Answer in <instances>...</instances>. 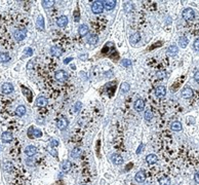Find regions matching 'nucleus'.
Wrapping results in <instances>:
<instances>
[{"instance_id":"1","label":"nucleus","mask_w":199,"mask_h":185,"mask_svg":"<svg viewBox=\"0 0 199 185\" xmlns=\"http://www.w3.org/2000/svg\"><path fill=\"white\" fill-rule=\"evenodd\" d=\"M91 10L96 15H98V13H102L104 10V4L103 1H94L91 4Z\"/></svg>"},{"instance_id":"2","label":"nucleus","mask_w":199,"mask_h":185,"mask_svg":"<svg viewBox=\"0 0 199 185\" xmlns=\"http://www.w3.org/2000/svg\"><path fill=\"white\" fill-rule=\"evenodd\" d=\"M182 15H183V19H184L185 21L189 22V21H192L195 17V12L192 8H186V9L183 11Z\"/></svg>"},{"instance_id":"3","label":"nucleus","mask_w":199,"mask_h":185,"mask_svg":"<svg viewBox=\"0 0 199 185\" xmlns=\"http://www.w3.org/2000/svg\"><path fill=\"white\" fill-rule=\"evenodd\" d=\"M68 77H69V75H68V73H67L66 71H64V70H59V71H57L56 74H54V78L57 79L58 81H61V82L67 80Z\"/></svg>"},{"instance_id":"4","label":"nucleus","mask_w":199,"mask_h":185,"mask_svg":"<svg viewBox=\"0 0 199 185\" xmlns=\"http://www.w3.org/2000/svg\"><path fill=\"white\" fill-rule=\"evenodd\" d=\"M27 35V30L26 29H19L13 33V37L17 41H22L23 39H25V37Z\"/></svg>"},{"instance_id":"5","label":"nucleus","mask_w":199,"mask_h":185,"mask_svg":"<svg viewBox=\"0 0 199 185\" xmlns=\"http://www.w3.org/2000/svg\"><path fill=\"white\" fill-rule=\"evenodd\" d=\"M28 135H29L30 138H32L33 136L34 137H36V138H40V137H42V132L40 131L39 128H34L33 126H30L29 128V131H28Z\"/></svg>"},{"instance_id":"6","label":"nucleus","mask_w":199,"mask_h":185,"mask_svg":"<svg viewBox=\"0 0 199 185\" xmlns=\"http://www.w3.org/2000/svg\"><path fill=\"white\" fill-rule=\"evenodd\" d=\"M133 108H135V110L137 112H141V111L144 110V108H145V102H144V100L143 99H138L135 102V104H133Z\"/></svg>"},{"instance_id":"7","label":"nucleus","mask_w":199,"mask_h":185,"mask_svg":"<svg viewBox=\"0 0 199 185\" xmlns=\"http://www.w3.org/2000/svg\"><path fill=\"white\" fill-rule=\"evenodd\" d=\"M37 151H38L37 150V147H35V146H33V145H29L25 148V154L27 156H29V157L35 155L37 153Z\"/></svg>"},{"instance_id":"8","label":"nucleus","mask_w":199,"mask_h":185,"mask_svg":"<svg viewBox=\"0 0 199 185\" xmlns=\"http://www.w3.org/2000/svg\"><path fill=\"white\" fill-rule=\"evenodd\" d=\"M13 91V85H12L11 83H9V82H4V83L2 84V86H1V91H2L3 94H10L11 91Z\"/></svg>"},{"instance_id":"9","label":"nucleus","mask_w":199,"mask_h":185,"mask_svg":"<svg viewBox=\"0 0 199 185\" xmlns=\"http://www.w3.org/2000/svg\"><path fill=\"white\" fill-rule=\"evenodd\" d=\"M111 160H112V163H113L114 165H122V163H123L122 156H120L119 154H116V153H114V154H112V155H111Z\"/></svg>"},{"instance_id":"10","label":"nucleus","mask_w":199,"mask_h":185,"mask_svg":"<svg viewBox=\"0 0 199 185\" xmlns=\"http://www.w3.org/2000/svg\"><path fill=\"white\" fill-rule=\"evenodd\" d=\"M69 126V121L67 120L66 118H61L57 122V128L61 131H64L65 128H67V126Z\"/></svg>"},{"instance_id":"11","label":"nucleus","mask_w":199,"mask_h":185,"mask_svg":"<svg viewBox=\"0 0 199 185\" xmlns=\"http://www.w3.org/2000/svg\"><path fill=\"white\" fill-rule=\"evenodd\" d=\"M165 94H166V89H165L163 85L157 86L156 89H155V95H156V97H158V98H162V97L165 96Z\"/></svg>"},{"instance_id":"12","label":"nucleus","mask_w":199,"mask_h":185,"mask_svg":"<svg viewBox=\"0 0 199 185\" xmlns=\"http://www.w3.org/2000/svg\"><path fill=\"white\" fill-rule=\"evenodd\" d=\"M36 27L38 30H40V31H43L44 30V17H42L41 15H38V17H37V21H36Z\"/></svg>"},{"instance_id":"13","label":"nucleus","mask_w":199,"mask_h":185,"mask_svg":"<svg viewBox=\"0 0 199 185\" xmlns=\"http://www.w3.org/2000/svg\"><path fill=\"white\" fill-rule=\"evenodd\" d=\"M104 8L107 10H112L116 6V1L115 0H107V1H103Z\"/></svg>"},{"instance_id":"14","label":"nucleus","mask_w":199,"mask_h":185,"mask_svg":"<svg viewBox=\"0 0 199 185\" xmlns=\"http://www.w3.org/2000/svg\"><path fill=\"white\" fill-rule=\"evenodd\" d=\"M135 181H137L138 183H143L144 181L146 180V174H145V172H144V171H139V172L135 174Z\"/></svg>"},{"instance_id":"15","label":"nucleus","mask_w":199,"mask_h":185,"mask_svg":"<svg viewBox=\"0 0 199 185\" xmlns=\"http://www.w3.org/2000/svg\"><path fill=\"white\" fill-rule=\"evenodd\" d=\"M1 141H2L3 143H9V142H11L12 141L11 133H9V132L2 133V135H1Z\"/></svg>"},{"instance_id":"16","label":"nucleus","mask_w":199,"mask_h":185,"mask_svg":"<svg viewBox=\"0 0 199 185\" xmlns=\"http://www.w3.org/2000/svg\"><path fill=\"white\" fill-rule=\"evenodd\" d=\"M50 54L52 56H54V57H61L62 54H63V50L57 45H54V46L50 47Z\"/></svg>"},{"instance_id":"17","label":"nucleus","mask_w":199,"mask_h":185,"mask_svg":"<svg viewBox=\"0 0 199 185\" xmlns=\"http://www.w3.org/2000/svg\"><path fill=\"white\" fill-rule=\"evenodd\" d=\"M193 96V89L191 87H185L184 89L182 91V97L184 99H190L191 97Z\"/></svg>"},{"instance_id":"18","label":"nucleus","mask_w":199,"mask_h":185,"mask_svg":"<svg viewBox=\"0 0 199 185\" xmlns=\"http://www.w3.org/2000/svg\"><path fill=\"white\" fill-rule=\"evenodd\" d=\"M36 105L38 107H43V106H46V104L48 103V101H47V99L45 98V97H38V98L36 99Z\"/></svg>"},{"instance_id":"19","label":"nucleus","mask_w":199,"mask_h":185,"mask_svg":"<svg viewBox=\"0 0 199 185\" xmlns=\"http://www.w3.org/2000/svg\"><path fill=\"white\" fill-rule=\"evenodd\" d=\"M178 52H179V48H178V46L175 44L170 45V46H168V48H167V54H168V56H170V57H175L176 54H178Z\"/></svg>"},{"instance_id":"20","label":"nucleus","mask_w":199,"mask_h":185,"mask_svg":"<svg viewBox=\"0 0 199 185\" xmlns=\"http://www.w3.org/2000/svg\"><path fill=\"white\" fill-rule=\"evenodd\" d=\"M57 24L59 27H66L67 24H68V17L66 15H62V17H60L58 19Z\"/></svg>"},{"instance_id":"21","label":"nucleus","mask_w":199,"mask_h":185,"mask_svg":"<svg viewBox=\"0 0 199 185\" xmlns=\"http://www.w3.org/2000/svg\"><path fill=\"white\" fill-rule=\"evenodd\" d=\"M71 167H72V165H71V163H70L69 160H64V161L61 163L62 171H63V172H65V173L69 172V171L71 170Z\"/></svg>"},{"instance_id":"22","label":"nucleus","mask_w":199,"mask_h":185,"mask_svg":"<svg viewBox=\"0 0 199 185\" xmlns=\"http://www.w3.org/2000/svg\"><path fill=\"white\" fill-rule=\"evenodd\" d=\"M81 155H82V150H81V148H79V147L74 148L71 152V156L73 158H79Z\"/></svg>"},{"instance_id":"23","label":"nucleus","mask_w":199,"mask_h":185,"mask_svg":"<svg viewBox=\"0 0 199 185\" xmlns=\"http://www.w3.org/2000/svg\"><path fill=\"white\" fill-rule=\"evenodd\" d=\"M140 40H141V34L137 32V33H135V34H133L131 36H130L129 41H130V43H131V44H137Z\"/></svg>"},{"instance_id":"24","label":"nucleus","mask_w":199,"mask_h":185,"mask_svg":"<svg viewBox=\"0 0 199 185\" xmlns=\"http://www.w3.org/2000/svg\"><path fill=\"white\" fill-rule=\"evenodd\" d=\"M170 128H172V131L179 132V131H181V130H182L183 126H182V123L180 122V121L176 120V121H174V122L170 123Z\"/></svg>"},{"instance_id":"25","label":"nucleus","mask_w":199,"mask_h":185,"mask_svg":"<svg viewBox=\"0 0 199 185\" xmlns=\"http://www.w3.org/2000/svg\"><path fill=\"white\" fill-rule=\"evenodd\" d=\"M157 160H158V158L155 154H149V155H147V157H146V161H147L149 165L156 163H157Z\"/></svg>"},{"instance_id":"26","label":"nucleus","mask_w":199,"mask_h":185,"mask_svg":"<svg viewBox=\"0 0 199 185\" xmlns=\"http://www.w3.org/2000/svg\"><path fill=\"white\" fill-rule=\"evenodd\" d=\"M78 31H79V34L81 35V36H85V35L89 32V29L86 25H80Z\"/></svg>"},{"instance_id":"27","label":"nucleus","mask_w":199,"mask_h":185,"mask_svg":"<svg viewBox=\"0 0 199 185\" xmlns=\"http://www.w3.org/2000/svg\"><path fill=\"white\" fill-rule=\"evenodd\" d=\"M10 56L7 52H3V54H0V63H7L10 61Z\"/></svg>"},{"instance_id":"28","label":"nucleus","mask_w":199,"mask_h":185,"mask_svg":"<svg viewBox=\"0 0 199 185\" xmlns=\"http://www.w3.org/2000/svg\"><path fill=\"white\" fill-rule=\"evenodd\" d=\"M15 113H17V116H24L25 113H26V107L23 106V105H20V106H17V109H15Z\"/></svg>"},{"instance_id":"29","label":"nucleus","mask_w":199,"mask_h":185,"mask_svg":"<svg viewBox=\"0 0 199 185\" xmlns=\"http://www.w3.org/2000/svg\"><path fill=\"white\" fill-rule=\"evenodd\" d=\"M170 183H172V181L166 176H163V177L159 178V185H170Z\"/></svg>"},{"instance_id":"30","label":"nucleus","mask_w":199,"mask_h":185,"mask_svg":"<svg viewBox=\"0 0 199 185\" xmlns=\"http://www.w3.org/2000/svg\"><path fill=\"white\" fill-rule=\"evenodd\" d=\"M98 40V37L96 36V35H89V37L87 38V42H88L89 44H91V45L96 44Z\"/></svg>"},{"instance_id":"31","label":"nucleus","mask_w":199,"mask_h":185,"mask_svg":"<svg viewBox=\"0 0 199 185\" xmlns=\"http://www.w3.org/2000/svg\"><path fill=\"white\" fill-rule=\"evenodd\" d=\"M188 43H189V40H188L187 37L183 36V37H181V38L179 39V44H180V46H182L183 48L187 46Z\"/></svg>"},{"instance_id":"32","label":"nucleus","mask_w":199,"mask_h":185,"mask_svg":"<svg viewBox=\"0 0 199 185\" xmlns=\"http://www.w3.org/2000/svg\"><path fill=\"white\" fill-rule=\"evenodd\" d=\"M47 151H48V153L50 154V155H52L54 157H58V151L54 149V147H52V146H50L48 144V146L46 147Z\"/></svg>"},{"instance_id":"33","label":"nucleus","mask_w":199,"mask_h":185,"mask_svg":"<svg viewBox=\"0 0 199 185\" xmlns=\"http://www.w3.org/2000/svg\"><path fill=\"white\" fill-rule=\"evenodd\" d=\"M54 4V1H52V0H43V1H42V5H43V7L44 8L52 7Z\"/></svg>"},{"instance_id":"34","label":"nucleus","mask_w":199,"mask_h":185,"mask_svg":"<svg viewBox=\"0 0 199 185\" xmlns=\"http://www.w3.org/2000/svg\"><path fill=\"white\" fill-rule=\"evenodd\" d=\"M120 89H121V91H122V93H127V91L130 89V85L127 83V82H123V83L121 84V86H120Z\"/></svg>"},{"instance_id":"35","label":"nucleus","mask_w":199,"mask_h":185,"mask_svg":"<svg viewBox=\"0 0 199 185\" xmlns=\"http://www.w3.org/2000/svg\"><path fill=\"white\" fill-rule=\"evenodd\" d=\"M153 117V114H152V111L150 110V109L148 108L147 110L145 111V119L147 121H150L151 119H152Z\"/></svg>"},{"instance_id":"36","label":"nucleus","mask_w":199,"mask_h":185,"mask_svg":"<svg viewBox=\"0 0 199 185\" xmlns=\"http://www.w3.org/2000/svg\"><path fill=\"white\" fill-rule=\"evenodd\" d=\"M156 76H157V78H159V79H163L166 77V72L160 70V71H158L157 73H156Z\"/></svg>"},{"instance_id":"37","label":"nucleus","mask_w":199,"mask_h":185,"mask_svg":"<svg viewBox=\"0 0 199 185\" xmlns=\"http://www.w3.org/2000/svg\"><path fill=\"white\" fill-rule=\"evenodd\" d=\"M133 9V4H130V3H126L125 5H124V10H125L126 12H131Z\"/></svg>"},{"instance_id":"38","label":"nucleus","mask_w":199,"mask_h":185,"mask_svg":"<svg viewBox=\"0 0 199 185\" xmlns=\"http://www.w3.org/2000/svg\"><path fill=\"white\" fill-rule=\"evenodd\" d=\"M122 65L124 67H130V66H131V61H130V60H128V59L122 60Z\"/></svg>"},{"instance_id":"39","label":"nucleus","mask_w":199,"mask_h":185,"mask_svg":"<svg viewBox=\"0 0 199 185\" xmlns=\"http://www.w3.org/2000/svg\"><path fill=\"white\" fill-rule=\"evenodd\" d=\"M24 54H25V56H32L33 49L31 48V47H27V48L24 50Z\"/></svg>"},{"instance_id":"40","label":"nucleus","mask_w":199,"mask_h":185,"mask_svg":"<svg viewBox=\"0 0 199 185\" xmlns=\"http://www.w3.org/2000/svg\"><path fill=\"white\" fill-rule=\"evenodd\" d=\"M81 108V102H76L75 106H74V112H78Z\"/></svg>"},{"instance_id":"41","label":"nucleus","mask_w":199,"mask_h":185,"mask_svg":"<svg viewBox=\"0 0 199 185\" xmlns=\"http://www.w3.org/2000/svg\"><path fill=\"white\" fill-rule=\"evenodd\" d=\"M49 145L52 146V147H57L59 145V141L56 140V139H52V140L49 141Z\"/></svg>"},{"instance_id":"42","label":"nucleus","mask_w":199,"mask_h":185,"mask_svg":"<svg viewBox=\"0 0 199 185\" xmlns=\"http://www.w3.org/2000/svg\"><path fill=\"white\" fill-rule=\"evenodd\" d=\"M74 20H75V22H79V20H80V15H79L78 10L74 11Z\"/></svg>"},{"instance_id":"43","label":"nucleus","mask_w":199,"mask_h":185,"mask_svg":"<svg viewBox=\"0 0 199 185\" xmlns=\"http://www.w3.org/2000/svg\"><path fill=\"white\" fill-rule=\"evenodd\" d=\"M193 47H194L195 50L199 52V39H196V40H195L194 43H193Z\"/></svg>"},{"instance_id":"44","label":"nucleus","mask_w":199,"mask_h":185,"mask_svg":"<svg viewBox=\"0 0 199 185\" xmlns=\"http://www.w3.org/2000/svg\"><path fill=\"white\" fill-rule=\"evenodd\" d=\"M194 180L195 182L197 183V184H199V171L197 173H195V175H194Z\"/></svg>"},{"instance_id":"45","label":"nucleus","mask_w":199,"mask_h":185,"mask_svg":"<svg viewBox=\"0 0 199 185\" xmlns=\"http://www.w3.org/2000/svg\"><path fill=\"white\" fill-rule=\"evenodd\" d=\"M194 79H195V81L198 82V83H199V71H197L196 73H195V75H194Z\"/></svg>"},{"instance_id":"46","label":"nucleus","mask_w":199,"mask_h":185,"mask_svg":"<svg viewBox=\"0 0 199 185\" xmlns=\"http://www.w3.org/2000/svg\"><path fill=\"white\" fill-rule=\"evenodd\" d=\"M70 61H72V58H68V59H65L64 60V63H65V64H68Z\"/></svg>"},{"instance_id":"47","label":"nucleus","mask_w":199,"mask_h":185,"mask_svg":"<svg viewBox=\"0 0 199 185\" xmlns=\"http://www.w3.org/2000/svg\"><path fill=\"white\" fill-rule=\"evenodd\" d=\"M142 149H143V145H142V146H140V147H139V149H138V151H137V153H141L140 151L142 150Z\"/></svg>"},{"instance_id":"48","label":"nucleus","mask_w":199,"mask_h":185,"mask_svg":"<svg viewBox=\"0 0 199 185\" xmlns=\"http://www.w3.org/2000/svg\"><path fill=\"white\" fill-rule=\"evenodd\" d=\"M83 185H86V184H83Z\"/></svg>"}]
</instances>
